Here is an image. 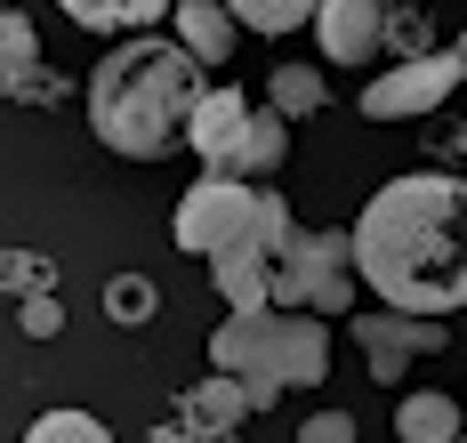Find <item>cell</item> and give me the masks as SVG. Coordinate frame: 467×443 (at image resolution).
<instances>
[{
  "label": "cell",
  "instance_id": "1",
  "mask_svg": "<svg viewBox=\"0 0 467 443\" xmlns=\"http://www.w3.org/2000/svg\"><path fill=\"white\" fill-rule=\"evenodd\" d=\"M355 234V266H363V291L395 314H460L467 306V186L460 178H387L363 218L347 226Z\"/></svg>",
  "mask_w": 467,
  "mask_h": 443
},
{
  "label": "cell",
  "instance_id": "26",
  "mask_svg": "<svg viewBox=\"0 0 467 443\" xmlns=\"http://www.w3.org/2000/svg\"><path fill=\"white\" fill-rule=\"evenodd\" d=\"M460 153H467V138H460Z\"/></svg>",
  "mask_w": 467,
  "mask_h": 443
},
{
  "label": "cell",
  "instance_id": "11",
  "mask_svg": "<svg viewBox=\"0 0 467 443\" xmlns=\"http://www.w3.org/2000/svg\"><path fill=\"white\" fill-rule=\"evenodd\" d=\"M395 436L403 443H467V403H451V395H435V387L403 395L395 403Z\"/></svg>",
  "mask_w": 467,
  "mask_h": 443
},
{
  "label": "cell",
  "instance_id": "5",
  "mask_svg": "<svg viewBox=\"0 0 467 443\" xmlns=\"http://www.w3.org/2000/svg\"><path fill=\"white\" fill-rule=\"evenodd\" d=\"M363 298V266H355V234H315L298 226L275 258V306H298V314H355Z\"/></svg>",
  "mask_w": 467,
  "mask_h": 443
},
{
  "label": "cell",
  "instance_id": "13",
  "mask_svg": "<svg viewBox=\"0 0 467 443\" xmlns=\"http://www.w3.org/2000/svg\"><path fill=\"white\" fill-rule=\"evenodd\" d=\"M170 25H178L186 57H202V65H226V57H234V33H242L226 0H178V16H170Z\"/></svg>",
  "mask_w": 467,
  "mask_h": 443
},
{
  "label": "cell",
  "instance_id": "10",
  "mask_svg": "<svg viewBox=\"0 0 467 443\" xmlns=\"http://www.w3.org/2000/svg\"><path fill=\"white\" fill-rule=\"evenodd\" d=\"M81 33H113V41H138L161 16H178V0H57Z\"/></svg>",
  "mask_w": 467,
  "mask_h": 443
},
{
  "label": "cell",
  "instance_id": "23",
  "mask_svg": "<svg viewBox=\"0 0 467 443\" xmlns=\"http://www.w3.org/2000/svg\"><path fill=\"white\" fill-rule=\"evenodd\" d=\"M41 283H48V266L33 258V250H16V258H8V291H16V298H48Z\"/></svg>",
  "mask_w": 467,
  "mask_h": 443
},
{
  "label": "cell",
  "instance_id": "20",
  "mask_svg": "<svg viewBox=\"0 0 467 443\" xmlns=\"http://www.w3.org/2000/svg\"><path fill=\"white\" fill-rule=\"evenodd\" d=\"M25 443H113V436H105V419H89V411H41L25 428Z\"/></svg>",
  "mask_w": 467,
  "mask_h": 443
},
{
  "label": "cell",
  "instance_id": "19",
  "mask_svg": "<svg viewBox=\"0 0 467 443\" xmlns=\"http://www.w3.org/2000/svg\"><path fill=\"white\" fill-rule=\"evenodd\" d=\"M153 306H161V291H153L145 274H113V283H105V314H113V323H130V331L153 323Z\"/></svg>",
  "mask_w": 467,
  "mask_h": 443
},
{
  "label": "cell",
  "instance_id": "24",
  "mask_svg": "<svg viewBox=\"0 0 467 443\" xmlns=\"http://www.w3.org/2000/svg\"><path fill=\"white\" fill-rule=\"evenodd\" d=\"M298 443H355V419H347V411H315V419L298 428Z\"/></svg>",
  "mask_w": 467,
  "mask_h": 443
},
{
  "label": "cell",
  "instance_id": "12",
  "mask_svg": "<svg viewBox=\"0 0 467 443\" xmlns=\"http://www.w3.org/2000/svg\"><path fill=\"white\" fill-rule=\"evenodd\" d=\"M282 161H290V121L266 105V113H250V129H242V146H234V161L218 178H250V186H258V178H275Z\"/></svg>",
  "mask_w": 467,
  "mask_h": 443
},
{
  "label": "cell",
  "instance_id": "16",
  "mask_svg": "<svg viewBox=\"0 0 467 443\" xmlns=\"http://www.w3.org/2000/svg\"><path fill=\"white\" fill-rule=\"evenodd\" d=\"M210 283L226 298V314H258V306H275V258H226V266H210Z\"/></svg>",
  "mask_w": 467,
  "mask_h": 443
},
{
  "label": "cell",
  "instance_id": "25",
  "mask_svg": "<svg viewBox=\"0 0 467 443\" xmlns=\"http://www.w3.org/2000/svg\"><path fill=\"white\" fill-rule=\"evenodd\" d=\"M451 49H460V65H467V33H460V41H451Z\"/></svg>",
  "mask_w": 467,
  "mask_h": 443
},
{
  "label": "cell",
  "instance_id": "22",
  "mask_svg": "<svg viewBox=\"0 0 467 443\" xmlns=\"http://www.w3.org/2000/svg\"><path fill=\"white\" fill-rule=\"evenodd\" d=\"M16 323H25V339H57V331H65V306H57V298H25Z\"/></svg>",
  "mask_w": 467,
  "mask_h": 443
},
{
  "label": "cell",
  "instance_id": "4",
  "mask_svg": "<svg viewBox=\"0 0 467 443\" xmlns=\"http://www.w3.org/2000/svg\"><path fill=\"white\" fill-rule=\"evenodd\" d=\"M210 363L234 371V379L315 387V379H330V331H323V314H298V306L226 314V323L210 331Z\"/></svg>",
  "mask_w": 467,
  "mask_h": 443
},
{
  "label": "cell",
  "instance_id": "6",
  "mask_svg": "<svg viewBox=\"0 0 467 443\" xmlns=\"http://www.w3.org/2000/svg\"><path fill=\"white\" fill-rule=\"evenodd\" d=\"M460 81H467L460 49L411 57V65H395V73H379L371 89H363V113H371V121H411V113H435V105L451 98Z\"/></svg>",
  "mask_w": 467,
  "mask_h": 443
},
{
  "label": "cell",
  "instance_id": "3",
  "mask_svg": "<svg viewBox=\"0 0 467 443\" xmlns=\"http://www.w3.org/2000/svg\"><path fill=\"white\" fill-rule=\"evenodd\" d=\"M170 234L186 258H210V266H226V258H282V242L298 234V218H290V201L275 186H250V178H202L178 194V218H170Z\"/></svg>",
  "mask_w": 467,
  "mask_h": 443
},
{
  "label": "cell",
  "instance_id": "17",
  "mask_svg": "<svg viewBox=\"0 0 467 443\" xmlns=\"http://www.w3.org/2000/svg\"><path fill=\"white\" fill-rule=\"evenodd\" d=\"M226 8H234L242 33H266V41H282V33H298V25L323 16V0H226Z\"/></svg>",
  "mask_w": 467,
  "mask_h": 443
},
{
  "label": "cell",
  "instance_id": "27",
  "mask_svg": "<svg viewBox=\"0 0 467 443\" xmlns=\"http://www.w3.org/2000/svg\"><path fill=\"white\" fill-rule=\"evenodd\" d=\"M460 403H467V395H460Z\"/></svg>",
  "mask_w": 467,
  "mask_h": 443
},
{
  "label": "cell",
  "instance_id": "18",
  "mask_svg": "<svg viewBox=\"0 0 467 443\" xmlns=\"http://www.w3.org/2000/svg\"><path fill=\"white\" fill-rule=\"evenodd\" d=\"M0 65H8V89H25V81L41 73V33H33V16H25V8H8V16H0Z\"/></svg>",
  "mask_w": 467,
  "mask_h": 443
},
{
  "label": "cell",
  "instance_id": "2",
  "mask_svg": "<svg viewBox=\"0 0 467 443\" xmlns=\"http://www.w3.org/2000/svg\"><path fill=\"white\" fill-rule=\"evenodd\" d=\"M193 105H202V57L170 33H138L89 73V129L97 146H113L121 161H161L186 146Z\"/></svg>",
  "mask_w": 467,
  "mask_h": 443
},
{
  "label": "cell",
  "instance_id": "14",
  "mask_svg": "<svg viewBox=\"0 0 467 443\" xmlns=\"http://www.w3.org/2000/svg\"><path fill=\"white\" fill-rule=\"evenodd\" d=\"M266 105H275L282 121H306V113H323V105H330V81H323V65H306V57L275 65V81H266Z\"/></svg>",
  "mask_w": 467,
  "mask_h": 443
},
{
  "label": "cell",
  "instance_id": "15",
  "mask_svg": "<svg viewBox=\"0 0 467 443\" xmlns=\"http://www.w3.org/2000/svg\"><path fill=\"white\" fill-rule=\"evenodd\" d=\"M242 411H250V387H242L234 371H218V379H202V387L186 395V428L193 436H226Z\"/></svg>",
  "mask_w": 467,
  "mask_h": 443
},
{
  "label": "cell",
  "instance_id": "21",
  "mask_svg": "<svg viewBox=\"0 0 467 443\" xmlns=\"http://www.w3.org/2000/svg\"><path fill=\"white\" fill-rule=\"evenodd\" d=\"M387 49H403L395 65H411V57H435V49H427V16H420V8H403V16H387Z\"/></svg>",
  "mask_w": 467,
  "mask_h": 443
},
{
  "label": "cell",
  "instance_id": "9",
  "mask_svg": "<svg viewBox=\"0 0 467 443\" xmlns=\"http://www.w3.org/2000/svg\"><path fill=\"white\" fill-rule=\"evenodd\" d=\"M250 113L258 105L242 98V89H202V105H193V129H186V146L210 161V170H226L234 146H242V129H250Z\"/></svg>",
  "mask_w": 467,
  "mask_h": 443
},
{
  "label": "cell",
  "instance_id": "8",
  "mask_svg": "<svg viewBox=\"0 0 467 443\" xmlns=\"http://www.w3.org/2000/svg\"><path fill=\"white\" fill-rule=\"evenodd\" d=\"M387 0H323V16H315V41H323L330 65H371L387 49Z\"/></svg>",
  "mask_w": 467,
  "mask_h": 443
},
{
  "label": "cell",
  "instance_id": "7",
  "mask_svg": "<svg viewBox=\"0 0 467 443\" xmlns=\"http://www.w3.org/2000/svg\"><path fill=\"white\" fill-rule=\"evenodd\" d=\"M443 323L435 314H395V306H379V314H355V346H363V363H371V379H403L420 355H443Z\"/></svg>",
  "mask_w": 467,
  "mask_h": 443
}]
</instances>
